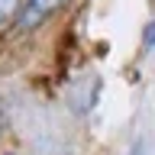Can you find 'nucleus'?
<instances>
[{
    "mask_svg": "<svg viewBox=\"0 0 155 155\" xmlns=\"http://www.w3.org/2000/svg\"><path fill=\"white\" fill-rule=\"evenodd\" d=\"M71 0H26L23 7H19V26L23 29H36L39 23H45L52 13H58L61 7H68Z\"/></svg>",
    "mask_w": 155,
    "mask_h": 155,
    "instance_id": "nucleus-1",
    "label": "nucleus"
},
{
    "mask_svg": "<svg viewBox=\"0 0 155 155\" xmlns=\"http://www.w3.org/2000/svg\"><path fill=\"white\" fill-rule=\"evenodd\" d=\"M19 7H23V0H0V29L10 26V23L16 19Z\"/></svg>",
    "mask_w": 155,
    "mask_h": 155,
    "instance_id": "nucleus-2",
    "label": "nucleus"
},
{
    "mask_svg": "<svg viewBox=\"0 0 155 155\" xmlns=\"http://www.w3.org/2000/svg\"><path fill=\"white\" fill-rule=\"evenodd\" d=\"M133 155H145V142H142V139H139V142H136V149H133Z\"/></svg>",
    "mask_w": 155,
    "mask_h": 155,
    "instance_id": "nucleus-3",
    "label": "nucleus"
},
{
    "mask_svg": "<svg viewBox=\"0 0 155 155\" xmlns=\"http://www.w3.org/2000/svg\"><path fill=\"white\" fill-rule=\"evenodd\" d=\"M0 129H3V120H0Z\"/></svg>",
    "mask_w": 155,
    "mask_h": 155,
    "instance_id": "nucleus-4",
    "label": "nucleus"
}]
</instances>
